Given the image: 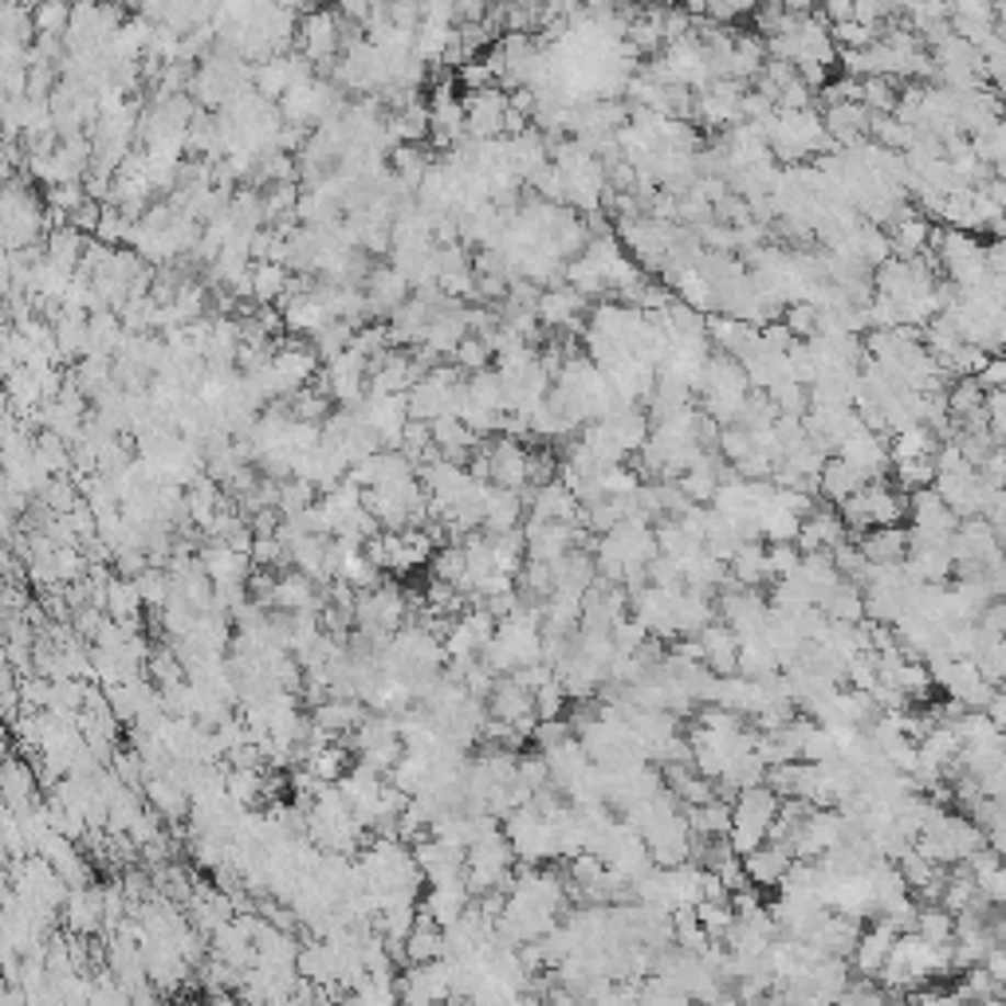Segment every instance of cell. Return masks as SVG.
<instances>
[{
	"label": "cell",
	"instance_id": "8d00e7d4",
	"mask_svg": "<svg viewBox=\"0 0 1006 1006\" xmlns=\"http://www.w3.org/2000/svg\"><path fill=\"white\" fill-rule=\"evenodd\" d=\"M429 1006H437V1003H429Z\"/></svg>",
	"mask_w": 1006,
	"mask_h": 1006
},
{
	"label": "cell",
	"instance_id": "d6a6232c",
	"mask_svg": "<svg viewBox=\"0 0 1006 1006\" xmlns=\"http://www.w3.org/2000/svg\"><path fill=\"white\" fill-rule=\"evenodd\" d=\"M496 358V350L488 347L484 339H476V335H468V339L456 347V354H452V362L464 370V374H481V370H488V362Z\"/></svg>",
	"mask_w": 1006,
	"mask_h": 1006
},
{
	"label": "cell",
	"instance_id": "ba28073f",
	"mask_svg": "<svg viewBox=\"0 0 1006 1006\" xmlns=\"http://www.w3.org/2000/svg\"><path fill=\"white\" fill-rule=\"evenodd\" d=\"M472 901H476V896L468 893V884L464 881L433 884L429 896H425V904H421V916H429L437 928H452V924L461 920V916L472 908Z\"/></svg>",
	"mask_w": 1006,
	"mask_h": 1006
},
{
	"label": "cell",
	"instance_id": "277c9868",
	"mask_svg": "<svg viewBox=\"0 0 1006 1006\" xmlns=\"http://www.w3.org/2000/svg\"><path fill=\"white\" fill-rule=\"evenodd\" d=\"M414 299V283L397 272L394 263H382L374 268V275L366 280V303H370V319H389L397 307Z\"/></svg>",
	"mask_w": 1006,
	"mask_h": 1006
},
{
	"label": "cell",
	"instance_id": "4fadbf2b",
	"mask_svg": "<svg viewBox=\"0 0 1006 1006\" xmlns=\"http://www.w3.org/2000/svg\"><path fill=\"white\" fill-rule=\"evenodd\" d=\"M275 610L283 613H303V610H323V586L299 570L280 574V590H275Z\"/></svg>",
	"mask_w": 1006,
	"mask_h": 1006
},
{
	"label": "cell",
	"instance_id": "2e32d148",
	"mask_svg": "<svg viewBox=\"0 0 1006 1006\" xmlns=\"http://www.w3.org/2000/svg\"><path fill=\"white\" fill-rule=\"evenodd\" d=\"M790 857H794V849L782 846V841H771V846H759L755 854H747L744 869L755 884H782L790 873Z\"/></svg>",
	"mask_w": 1006,
	"mask_h": 1006
},
{
	"label": "cell",
	"instance_id": "83f0119b",
	"mask_svg": "<svg viewBox=\"0 0 1006 1006\" xmlns=\"http://www.w3.org/2000/svg\"><path fill=\"white\" fill-rule=\"evenodd\" d=\"M252 566H256V570H275V574H283V566H292V551L283 546L280 535H256V543H252Z\"/></svg>",
	"mask_w": 1006,
	"mask_h": 1006
},
{
	"label": "cell",
	"instance_id": "e0dca14e",
	"mask_svg": "<svg viewBox=\"0 0 1006 1006\" xmlns=\"http://www.w3.org/2000/svg\"><path fill=\"white\" fill-rule=\"evenodd\" d=\"M44 245H47V263H56V268H64V272H71L76 275L79 272V263H83V256H87V240L79 228H71V225H64V228H52V233L44 236Z\"/></svg>",
	"mask_w": 1006,
	"mask_h": 1006
},
{
	"label": "cell",
	"instance_id": "5b68a950",
	"mask_svg": "<svg viewBox=\"0 0 1006 1006\" xmlns=\"http://www.w3.org/2000/svg\"><path fill=\"white\" fill-rule=\"evenodd\" d=\"M64 924L67 936H79V940H91L106 928V913H103V889H71L64 904Z\"/></svg>",
	"mask_w": 1006,
	"mask_h": 1006
},
{
	"label": "cell",
	"instance_id": "8fae6325",
	"mask_svg": "<svg viewBox=\"0 0 1006 1006\" xmlns=\"http://www.w3.org/2000/svg\"><path fill=\"white\" fill-rule=\"evenodd\" d=\"M295 971H299V979L315 983V987H335L339 983V948L327 940H307L299 948Z\"/></svg>",
	"mask_w": 1006,
	"mask_h": 1006
},
{
	"label": "cell",
	"instance_id": "d4e9b609",
	"mask_svg": "<svg viewBox=\"0 0 1006 1006\" xmlns=\"http://www.w3.org/2000/svg\"><path fill=\"white\" fill-rule=\"evenodd\" d=\"M228 799L236 802L240 810H252L263 802V771H236V767H228Z\"/></svg>",
	"mask_w": 1006,
	"mask_h": 1006
},
{
	"label": "cell",
	"instance_id": "ffe728a7",
	"mask_svg": "<svg viewBox=\"0 0 1006 1006\" xmlns=\"http://www.w3.org/2000/svg\"><path fill=\"white\" fill-rule=\"evenodd\" d=\"M56 347L64 362H83L91 347V319L79 310H64V319L56 323Z\"/></svg>",
	"mask_w": 1006,
	"mask_h": 1006
},
{
	"label": "cell",
	"instance_id": "9c48e42d",
	"mask_svg": "<svg viewBox=\"0 0 1006 1006\" xmlns=\"http://www.w3.org/2000/svg\"><path fill=\"white\" fill-rule=\"evenodd\" d=\"M310 720L319 727H327L330 735H350L370 720V708L358 697H327L323 704H315Z\"/></svg>",
	"mask_w": 1006,
	"mask_h": 1006
},
{
	"label": "cell",
	"instance_id": "8992f818",
	"mask_svg": "<svg viewBox=\"0 0 1006 1006\" xmlns=\"http://www.w3.org/2000/svg\"><path fill=\"white\" fill-rule=\"evenodd\" d=\"M488 461H491V484H496V488H504V491L527 488V461H531V452H527L519 441L499 437V441L488 449Z\"/></svg>",
	"mask_w": 1006,
	"mask_h": 1006
},
{
	"label": "cell",
	"instance_id": "52a82bcc",
	"mask_svg": "<svg viewBox=\"0 0 1006 1006\" xmlns=\"http://www.w3.org/2000/svg\"><path fill=\"white\" fill-rule=\"evenodd\" d=\"M197 563L205 566V574L213 578V586H236V583H248L252 578V558L236 555L228 543H205L197 551Z\"/></svg>",
	"mask_w": 1006,
	"mask_h": 1006
},
{
	"label": "cell",
	"instance_id": "e575fe53",
	"mask_svg": "<svg viewBox=\"0 0 1006 1006\" xmlns=\"http://www.w3.org/2000/svg\"><path fill=\"white\" fill-rule=\"evenodd\" d=\"M566 712V688L558 680H551L546 688L535 692V715L539 720H563Z\"/></svg>",
	"mask_w": 1006,
	"mask_h": 1006
},
{
	"label": "cell",
	"instance_id": "f546056e",
	"mask_svg": "<svg viewBox=\"0 0 1006 1006\" xmlns=\"http://www.w3.org/2000/svg\"><path fill=\"white\" fill-rule=\"evenodd\" d=\"M71 12L64 0H52V4H36L32 9V20H36V36H67L71 29Z\"/></svg>",
	"mask_w": 1006,
	"mask_h": 1006
},
{
	"label": "cell",
	"instance_id": "6da1fadb",
	"mask_svg": "<svg viewBox=\"0 0 1006 1006\" xmlns=\"http://www.w3.org/2000/svg\"><path fill=\"white\" fill-rule=\"evenodd\" d=\"M342 16L330 9H315V12H303L299 20V52L319 67V71H335L339 64V52H342Z\"/></svg>",
	"mask_w": 1006,
	"mask_h": 1006
},
{
	"label": "cell",
	"instance_id": "44dd1931",
	"mask_svg": "<svg viewBox=\"0 0 1006 1006\" xmlns=\"http://www.w3.org/2000/svg\"><path fill=\"white\" fill-rule=\"evenodd\" d=\"M287 283H292V272L283 263H252V295H256V307H275V303L287 299Z\"/></svg>",
	"mask_w": 1006,
	"mask_h": 1006
},
{
	"label": "cell",
	"instance_id": "cb8c5ba5",
	"mask_svg": "<svg viewBox=\"0 0 1006 1006\" xmlns=\"http://www.w3.org/2000/svg\"><path fill=\"white\" fill-rule=\"evenodd\" d=\"M491 539V563L504 574H523V566L531 563V551H527V535L523 531H508V535H488Z\"/></svg>",
	"mask_w": 1006,
	"mask_h": 1006
},
{
	"label": "cell",
	"instance_id": "603a6c76",
	"mask_svg": "<svg viewBox=\"0 0 1006 1006\" xmlns=\"http://www.w3.org/2000/svg\"><path fill=\"white\" fill-rule=\"evenodd\" d=\"M32 452H36V464L47 472V476H52V481H56V476H71V472H76V449H71L64 437L47 433V429H44V433H36V449H32Z\"/></svg>",
	"mask_w": 1006,
	"mask_h": 1006
},
{
	"label": "cell",
	"instance_id": "5bb4252c",
	"mask_svg": "<svg viewBox=\"0 0 1006 1006\" xmlns=\"http://www.w3.org/2000/svg\"><path fill=\"white\" fill-rule=\"evenodd\" d=\"M441 960H449L444 928H437L429 916H421L417 928L409 931V940H405V968H421V963H441Z\"/></svg>",
	"mask_w": 1006,
	"mask_h": 1006
},
{
	"label": "cell",
	"instance_id": "484cf974",
	"mask_svg": "<svg viewBox=\"0 0 1006 1006\" xmlns=\"http://www.w3.org/2000/svg\"><path fill=\"white\" fill-rule=\"evenodd\" d=\"M330 402L335 397L327 394V389H315V386H307V389H299V394L292 397V414H295V421H307V425H323L327 421V409H330Z\"/></svg>",
	"mask_w": 1006,
	"mask_h": 1006
},
{
	"label": "cell",
	"instance_id": "7402d4cb",
	"mask_svg": "<svg viewBox=\"0 0 1006 1006\" xmlns=\"http://www.w3.org/2000/svg\"><path fill=\"white\" fill-rule=\"evenodd\" d=\"M523 491H504L496 488L488 499V519H484V531L488 535H508V531H519V519H523Z\"/></svg>",
	"mask_w": 1006,
	"mask_h": 1006
},
{
	"label": "cell",
	"instance_id": "1f68e13d",
	"mask_svg": "<svg viewBox=\"0 0 1006 1006\" xmlns=\"http://www.w3.org/2000/svg\"><path fill=\"white\" fill-rule=\"evenodd\" d=\"M315 491H319L315 484L292 476V481L280 488V511H283V516H303V511L315 508Z\"/></svg>",
	"mask_w": 1006,
	"mask_h": 1006
},
{
	"label": "cell",
	"instance_id": "836d02e7",
	"mask_svg": "<svg viewBox=\"0 0 1006 1006\" xmlns=\"http://www.w3.org/2000/svg\"><path fill=\"white\" fill-rule=\"evenodd\" d=\"M44 205L56 208V213H64V217H76L79 208L87 205V189L83 185H56V189H47Z\"/></svg>",
	"mask_w": 1006,
	"mask_h": 1006
},
{
	"label": "cell",
	"instance_id": "7c38bea8",
	"mask_svg": "<svg viewBox=\"0 0 1006 1006\" xmlns=\"http://www.w3.org/2000/svg\"><path fill=\"white\" fill-rule=\"evenodd\" d=\"M330 310L323 307V299L315 292L310 295H295V299H283V327L299 335V339H315L319 330L330 327Z\"/></svg>",
	"mask_w": 1006,
	"mask_h": 1006
},
{
	"label": "cell",
	"instance_id": "ac0fdd59",
	"mask_svg": "<svg viewBox=\"0 0 1006 1006\" xmlns=\"http://www.w3.org/2000/svg\"><path fill=\"white\" fill-rule=\"evenodd\" d=\"M0 782H4V806L20 810L29 806V802H36V782H39V771L32 767V762H24L20 755H12L9 762H4V771H0Z\"/></svg>",
	"mask_w": 1006,
	"mask_h": 1006
},
{
	"label": "cell",
	"instance_id": "f1b7e54d",
	"mask_svg": "<svg viewBox=\"0 0 1006 1006\" xmlns=\"http://www.w3.org/2000/svg\"><path fill=\"white\" fill-rule=\"evenodd\" d=\"M869 123V111L861 103H837L834 111L826 114V126L837 134V138H857V134L866 131Z\"/></svg>",
	"mask_w": 1006,
	"mask_h": 1006
},
{
	"label": "cell",
	"instance_id": "4dcf8cb0",
	"mask_svg": "<svg viewBox=\"0 0 1006 1006\" xmlns=\"http://www.w3.org/2000/svg\"><path fill=\"white\" fill-rule=\"evenodd\" d=\"M106 767H111V771L118 775V782H123V787H131V790L146 787V779H150V775H146V762L138 759V751H134V747H118V751L111 755V762H106Z\"/></svg>",
	"mask_w": 1006,
	"mask_h": 1006
},
{
	"label": "cell",
	"instance_id": "4316f807",
	"mask_svg": "<svg viewBox=\"0 0 1006 1006\" xmlns=\"http://www.w3.org/2000/svg\"><path fill=\"white\" fill-rule=\"evenodd\" d=\"M464 574H468V555H464V543L441 546V551L433 555V578H437V583L461 586Z\"/></svg>",
	"mask_w": 1006,
	"mask_h": 1006
},
{
	"label": "cell",
	"instance_id": "30bf717a",
	"mask_svg": "<svg viewBox=\"0 0 1006 1006\" xmlns=\"http://www.w3.org/2000/svg\"><path fill=\"white\" fill-rule=\"evenodd\" d=\"M142 794H146L150 810H158V814L170 822V826H178L181 818H189V814H193V794H189L181 782L166 779V775H154V779H146Z\"/></svg>",
	"mask_w": 1006,
	"mask_h": 1006
},
{
	"label": "cell",
	"instance_id": "9a60e30c",
	"mask_svg": "<svg viewBox=\"0 0 1006 1006\" xmlns=\"http://www.w3.org/2000/svg\"><path fill=\"white\" fill-rule=\"evenodd\" d=\"M142 610H146V602H142L138 583H134V578H118V574H114L111 586H106V618L138 633Z\"/></svg>",
	"mask_w": 1006,
	"mask_h": 1006
},
{
	"label": "cell",
	"instance_id": "d6986e66",
	"mask_svg": "<svg viewBox=\"0 0 1006 1006\" xmlns=\"http://www.w3.org/2000/svg\"><path fill=\"white\" fill-rule=\"evenodd\" d=\"M583 295L574 292L570 283L566 287H546L543 295H539V323H546V327H574V319H578V310H583Z\"/></svg>",
	"mask_w": 1006,
	"mask_h": 1006
},
{
	"label": "cell",
	"instance_id": "3957f363",
	"mask_svg": "<svg viewBox=\"0 0 1006 1006\" xmlns=\"http://www.w3.org/2000/svg\"><path fill=\"white\" fill-rule=\"evenodd\" d=\"M417 866H421L425 881L429 884H452V881H464V866H468V849H456V846H444L437 837H425L414 846Z\"/></svg>",
	"mask_w": 1006,
	"mask_h": 1006
},
{
	"label": "cell",
	"instance_id": "7a4b0ae2",
	"mask_svg": "<svg viewBox=\"0 0 1006 1006\" xmlns=\"http://www.w3.org/2000/svg\"><path fill=\"white\" fill-rule=\"evenodd\" d=\"M508 106H511V99L499 91V87L464 94V111H468V138L472 142L504 138V118H508Z\"/></svg>",
	"mask_w": 1006,
	"mask_h": 1006
},
{
	"label": "cell",
	"instance_id": "d590c367",
	"mask_svg": "<svg viewBox=\"0 0 1006 1006\" xmlns=\"http://www.w3.org/2000/svg\"><path fill=\"white\" fill-rule=\"evenodd\" d=\"M456 79H461L464 87L472 91H488V87H496V76H491V67L484 64V59H472V64H464L461 71H456Z\"/></svg>",
	"mask_w": 1006,
	"mask_h": 1006
}]
</instances>
